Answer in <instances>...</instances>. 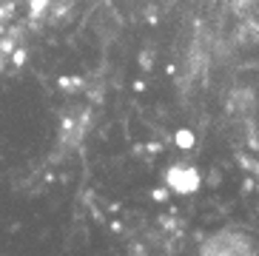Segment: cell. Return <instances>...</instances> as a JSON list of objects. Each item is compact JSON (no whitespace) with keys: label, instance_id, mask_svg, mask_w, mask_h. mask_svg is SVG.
Returning <instances> with one entry per match:
<instances>
[{"label":"cell","instance_id":"obj_2","mask_svg":"<svg viewBox=\"0 0 259 256\" xmlns=\"http://www.w3.org/2000/svg\"><path fill=\"white\" fill-rule=\"evenodd\" d=\"M168 185H171V191H177V194H191V191H197V185H199V174L188 165H177V168L168 171Z\"/></svg>","mask_w":259,"mask_h":256},{"label":"cell","instance_id":"obj_1","mask_svg":"<svg viewBox=\"0 0 259 256\" xmlns=\"http://www.w3.org/2000/svg\"><path fill=\"white\" fill-rule=\"evenodd\" d=\"M199 256H259L256 242L242 231L225 228L211 234L202 245H199Z\"/></svg>","mask_w":259,"mask_h":256}]
</instances>
